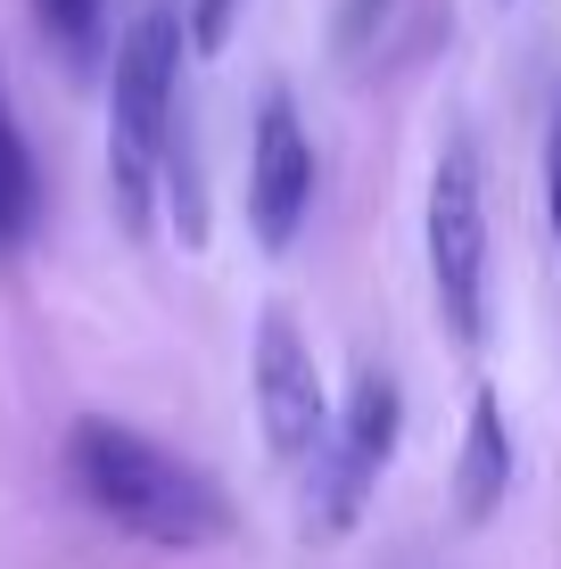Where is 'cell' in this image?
Listing matches in <instances>:
<instances>
[{
  "label": "cell",
  "mask_w": 561,
  "mask_h": 569,
  "mask_svg": "<svg viewBox=\"0 0 561 569\" xmlns=\"http://www.w3.org/2000/svg\"><path fill=\"white\" fill-rule=\"evenodd\" d=\"M421 248H430L438 322H447L462 347H479V339H488V173H479V149L471 141L438 149Z\"/></svg>",
  "instance_id": "obj_3"
},
{
  "label": "cell",
  "mask_w": 561,
  "mask_h": 569,
  "mask_svg": "<svg viewBox=\"0 0 561 569\" xmlns=\"http://www.w3.org/2000/svg\"><path fill=\"white\" fill-rule=\"evenodd\" d=\"M257 421H264V446H273L281 462H314L322 438H331L322 363H314L305 330L289 322L281 306H264V322H257Z\"/></svg>",
  "instance_id": "obj_5"
},
{
  "label": "cell",
  "mask_w": 561,
  "mask_h": 569,
  "mask_svg": "<svg viewBox=\"0 0 561 569\" xmlns=\"http://www.w3.org/2000/svg\"><path fill=\"white\" fill-rule=\"evenodd\" d=\"M182 50H190V26L173 9H141L124 26V42H116V74H108V182H116L124 231H149V199H158V182H166Z\"/></svg>",
  "instance_id": "obj_2"
},
{
  "label": "cell",
  "mask_w": 561,
  "mask_h": 569,
  "mask_svg": "<svg viewBox=\"0 0 561 569\" xmlns=\"http://www.w3.org/2000/svg\"><path fill=\"white\" fill-rule=\"evenodd\" d=\"M67 470L83 487V503L100 520H116L124 537L166 545V553H199V545L231 537V503L199 462H182L173 446H158L149 429L83 413L67 429Z\"/></svg>",
  "instance_id": "obj_1"
},
{
  "label": "cell",
  "mask_w": 561,
  "mask_h": 569,
  "mask_svg": "<svg viewBox=\"0 0 561 569\" xmlns=\"http://www.w3.org/2000/svg\"><path fill=\"white\" fill-rule=\"evenodd\" d=\"M397 429H404L397 380H389V371H355L331 438H322V455H314V470H322V479H314V520L331 528V537L355 528L363 496L380 487V470H389V455H397Z\"/></svg>",
  "instance_id": "obj_4"
},
{
  "label": "cell",
  "mask_w": 561,
  "mask_h": 569,
  "mask_svg": "<svg viewBox=\"0 0 561 569\" xmlns=\"http://www.w3.org/2000/svg\"><path fill=\"white\" fill-rule=\"evenodd\" d=\"M33 26H42V42L67 58V67H91V58H100V33H108V0H33Z\"/></svg>",
  "instance_id": "obj_8"
},
{
  "label": "cell",
  "mask_w": 561,
  "mask_h": 569,
  "mask_svg": "<svg viewBox=\"0 0 561 569\" xmlns=\"http://www.w3.org/2000/svg\"><path fill=\"white\" fill-rule=\"evenodd\" d=\"M305 207H314V141L298 124V100L273 91L257 108V141H248V231L264 257H281L305 231Z\"/></svg>",
  "instance_id": "obj_6"
},
{
  "label": "cell",
  "mask_w": 561,
  "mask_h": 569,
  "mask_svg": "<svg viewBox=\"0 0 561 569\" xmlns=\"http://www.w3.org/2000/svg\"><path fill=\"white\" fill-rule=\"evenodd\" d=\"M33 223V157L17 141V116H9V91H0V248H17Z\"/></svg>",
  "instance_id": "obj_9"
},
{
  "label": "cell",
  "mask_w": 561,
  "mask_h": 569,
  "mask_svg": "<svg viewBox=\"0 0 561 569\" xmlns=\"http://www.w3.org/2000/svg\"><path fill=\"white\" fill-rule=\"evenodd\" d=\"M231 26H240V0H199V9H190V50L216 58L231 42Z\"/></svg>",
  "instance_id": "obj_10"
},
{
  "label": "cell",
  "mask_w": 561,
  "mask_h": 569,
  "mask_svg": "<svg viewBox=\"0 0 561 569\" xmlns=\"http://www.w3.org/2000/svg\"><path fill=\"white\" fill-rule=\"evenodd\" d=\"M545 207H553V231H561V116H553V190H545Z\"/></svg>",
  "instance_id": "obj_11"
},
{
  "label": "cell",
  "mask_w": 561,
  "mask_h": 569,
  "mask_svg": "<svg viewBox=\"0 0 561 569\" xmlns=\"http://www.w3.org/2000/svg\"><path fill=\"white\" fill-rule=\"evenodd\" d=\"M512 496V421L495 405V388L471 397V421H462V462H454V512L462 520H495V503Z\"/></svg>",
  "instance_id": "obj_7"
}]
</instances>
